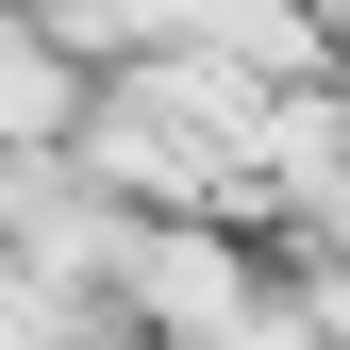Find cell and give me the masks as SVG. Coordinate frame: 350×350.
<instances>
[{"label":"cell","mask_w":350,"mask_h":350,"mask_svg":"<svg viewBox=\"0 0 350 350\" xmlns=\"http://www.w3.org/2000/svg\"><path fill=\"white\" fill-rule=\"evenodd\" d=\"M284 250L234 234V217H134V250H117V300H134L150 350H234V317L267 300Z\"/></svg>","instance_id":"obj_1"},{"label":"cell","mask_w":350,"mask_h":350,"mask_svg":"<svg viewBox=\"0 0 350 350\" xmlns=\"http://www.w3.org/2000/svg\"><path fill=\"white\" fill-rule=\"evenodd\" d=\"M100 100V51H67L33 0H0V150H67Z\"/></svg>","instance_id":"obj_2"}]
</instances>
